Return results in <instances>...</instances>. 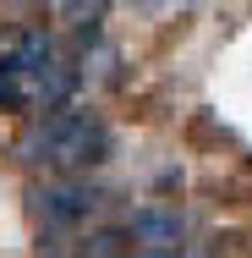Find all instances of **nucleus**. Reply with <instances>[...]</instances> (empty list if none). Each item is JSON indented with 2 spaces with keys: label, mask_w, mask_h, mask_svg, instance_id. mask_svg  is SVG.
I'll return each instance as SVG.
<instances>
[{
  "label": "nucleus",
  "mask_w": 252,
  "mask_h": 258,
  "mask_svg": "<svg viewBox=\"0 0 252 258\" xmlns=\"http://www.w3.org/2000/svg\"><path fill=\"white\" fill-rule=\"evenodd\" d=\"M71 94H77V66L60 60V50L44 28H22L0 50V110L39 115L50 104H66Z\"/></svg>",
  "instance_id": "obj_1"
},
{
  "label": "nucleus",
  "mask_w": 252,
  "mask_h": 258,
  "mask_svg": "<svg viewBox=\"0 0 252 258\" xmlns=\"http://www.w3.org/2000/svg\"><path fill=\"white\" fill-rule=\"evenodd\" d=\"M17 159L33 170H88L110 159V126L94 110L77 104H50L39 115H28V126L17 132Z\"/></svg>",
  "instance_id": "obj_2"
},
{
  "label": "nucleus",
  "mask_w": 252,
  "mask_h": 258,
  "mask_svg": "<svg viewBox=\"0 0 252 258\" xmlns=\"http://www.w3.org/2000/svg\"><path fill=\"white\" fill-rule=\"evenodd\" d=\"M99 209V192L88 181H77V170H50V181H39L28 192V214L39 231H71Z\"/></svg>",
  "instance_id": "obj_3"
},
{
  "label": "nucleus",
  "mask_w": 252,
  "mask_h": 258,
  "mask_svg": "<svg viewBox=\"0 0 252 258\" xmlns=\"http://www.w3.org/2000/svg\"><path fill=\"white\" fill-rule=\"evenodd\" d=\"M126 231H132V242L148 247V253H170V247H181V236H187V225H181L176 209H137Z\"/></svg>",
  "instance_id": "obj_4"
},
{
  "label": "nucleus",
  "mask_w": 252,
  "mask_h": 258,
  "mask_svg": "<svg viewBox=\"0 0 252 258\" xmlns=\"http://www.w3.org/2000/svg\"><path fill=\"white\" fill-rule=\"evenodd\" d=\"M99 17H104V0H71V6H66V22H71L77 33H94Z\"/></svg>",
  "instance_id": "obj_5"
},
{
  "label": "nucleus",
  "mask_w": 252,
  "mask_h": 258,
  "mask_svg": "<svg viewBox=\"0 0 252 258\" xmlns=\"http://www.w3.org/2000/svg\"><path fill=\"white\" fill-rule=\"evenodd\" d=\"M82 247H88V253H121L126 242H121L115 231H99V236H94V242H82Z\"/></svg>",
  "instance_id": "obj_6"
}]
</instances>
